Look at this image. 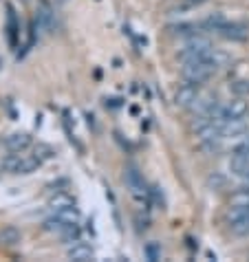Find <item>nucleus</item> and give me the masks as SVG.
I'll return each mask as SVG.
<instances>
[{"label":"nucleus","mask_w":249,"mask_h":262,"mask_svg":"<svg viewBox=\"0 0 249 262\" xmlns=\"http://www.w3.org/2000/svg\"><path fill=\"white\" fill-rule=\"evenodd\" d=\"M23 243V231L18 227H13V225H7V227L0 229V245L7 247V249H11V247H18Z\"/></svg>","instance_id":"nucleus-12"},{"label":"nucleus","mask_w":249,"mask_h":262,"mask_svg":"<svg viewBox=\"0 0 249 262\" xmlns=\"http://www.w3.org/2000/svg\"><path fill=\"white\" fill-rule=\"evenodd\" d=\"M33 145V137L27 133H13L5 139V148L9 152H25Z\"/></svg>","instance_id":"nucleus-9"},{"label":"nucleus","mask_w":249,"mask_h":262,"mask_svg":"<svg viewBox=\"0 0 249 262\" xmlns=\"http://www.w3.org/2000/svg\"><path fill=\"white\" fill-rule=\"evenodd\" d=\"M216 33L230 42H247L249 40V25L240 23V20H225V23L216 29Z\"/></svg>","instance_id":"nucleus-5"},{"label":"nucleus","mask_w":249,"mask_h":262,"mask_svg":"<svg viewBox=\"0 0 249 262\" xmlns=\"http://www.w3.org/2000/svg\"><path fill=\"white\" fill-rule=\"evenodd\" d=\"M185 3H188L190 7H199V5H205L208 0H185Z\"/></svg>","instance_id":"nucleus-21"},{"label":"nucleus","mask_w":249,"mask_h":262,"mask_svg":"<svg viewBox=\"0 0 249 262\" xmlns=\"http://www.w3.org/2000/svg\"><path fill=\"white\" fill-rule=\"evenodd\" d=\"M69 205H75V203H73V199H71L67 192H55V196H51V201H49L51 212H55V209H62V207H69Z\"/></svg>","instance_id":"nucleus-15"},{"label":"nucleus","mask_w":249,"mask_h":262,"mask_svg":"<svg viewBox=\"0 0 249 262\" xmlns=\"http://www.w3.org/2000/svg\"><path fill=\"white\" fill-rule=\"evenodd\" d=\"M7 38H9V45L16 49L18 40H20V23L16 16V9L13 5H7Z\"/></svg>","instance_id":"nucleus-10"},{"label":"nucleus","mask_w":249,"mask_h":262,"mask_svg":"<svg viewBox=\"0 0 249 262\" xmlns=\"http://www.w3.org/2000/svg\"><path fill=\"white\" fill-rule=\"evenodd\" d=\"M35 27L42 29V31H53L55 27V13L53 7H51L47 0H38V9H35Z\"/></svg>","instance_id":"nucleus-7"},{"label":"nucleus","mask_w":249,"mask_h":262,"mask_svg":"<svg viewBox=\"0 0 249 262\" xmlns=\"http://www.w3.org/2000/svg\"><path fill=\"white\" fill-rule=\"evenodd\" d=\"M230 172L245 179L249 174V152H232L230 157Z\"/></svg>","instance_id":"nucleus-11"},{"label":"nucleus","mask_w":249,"mask_h":262,"mask_svg":"<svg viewBox=\"0 0 249 262\" xmlns=\"http://www.w3.org/2000/svg\"><path fill=\"white\" fill-rule=\"evenodd\" d=\"M67 256L71 260H75V262H89V260L95 258V249H93V245L84 243V240H75V243L69 245Z\"/></svg>","instance_id":"nucleus-8"},{"label":"nucleus","mask_w":249,"mask_h":262,"mask_svg":"<svg viewBox=\"0 0 249 262\" xmlns=\"http://www.w3.org/2000/svg\"><path fill=\"white\" fill-rule=\"evenodd\" d=\"M201 95V84H190V82H183L177 91H174V104L179 108H188L194 104Z\"/></svg>","instance_id":"nucleus-6"},{"label":"nucleus","mask_w":249,"mask_h":262,"mask_svg":"<svg viewBox=\"0 0 249 262\" xmlns=\"http://www.w3.org/2000/svg\"><path fill=\"white\" fill-rule=\"evenodd\" d=\"M33 157L38 159L40 163H45V161H49V159L53 157V148L47 145V143H38V145H35V150H33Z\"/></svg>","instance_id":"nucleus-16"},{"label":"nucleus","mask_w":249,"mask_h":262,"mask_svg":"<svg viewBox=\"0 0 249 262\" xmlns=\"http://www.w3.org/2000/svg\"><path fill=\"white\" fill-rule=\"evenodd\" d=\"M79 236H82V229H79V223H75V225H71V227H67V231H64L60 238H62V243L71 245V243H75V240H79Z\"/></svg>","instance_id":"nucleus-17"},{"label":"nucleus","mask_w":249,"mask_h":262,"mask_svg":"<svg viewBox=\"0 0 249 262\" xmlns=\"http://www.w3.org/2000/svg\"><path fill=\"white\" fill-rule=\"evenodd\" d=\"M123 183H126L130 196H133L137 203L150 205V187L146 185L143 174L139 172V167L135 163H128L126 167H123Z\"/></svg>","instance_id":"nucleus-2"},{"label":"nucleus","mask_w":249,"mask_h":262,"mask_svg":"<svg viewBox=\"0 0 249 262\" xmlns=\"http://www.w3.org/2000/svg\"><path fill=\"white\" fill-rule=\"evenodd\" d=\"M201 25H194V23H179V25H170L168 27V31H170V35H174V38H192V35H199L201 31Z\"/></svg>","instance_id":"nucleus-13"},{"label":"nucleus","mask_w":249,"mask_h":262,"mask_svg":"<svg viewBox=\"0 0 249 262\" xmlns=\"http://www.w3.org/2000/svg\"><path fill=\"white\" fill-rule=\"evenodd\" d=\"M232 91L236 93L238 97H249V79H238V82H234Z\"/></svg>","instance_id":"nucleus-19"},{"label":"nucleus","mask_w":249,"mask_h":262,"mask_svg":"<svg viewBox=\"0 0 249 262\" xmlns=\"http://www.w3.org/2000/svg\"><path fill=\"white\" fill-rule=\"evenodd\" d=\"M143 256L148 258V260H152V262L161 260V245L159 243H148V245L143 247Z\"/></svg>","instance_id":"nucleus-18"},{"label":"nucleus","mask_w":249,"mask_h":262,"mask_svg":"<svg viewBox=\"0 0 249 262\" xmlns=\"http://www.w3.org/2000/svg\"><path fill=\"white\" fill-rule=\"evenodd\" d=\"M214 51V45H212V40L203 38V35H192V38L185 40V45L183 49L179 51V60L181 62H188V60H196V57H203Z\"/></svg>","instance_id":"nucleus-4"},{"label":"nucleus","mask_w":249,"mask_h":262,"mask_svg":"<svg viewBox=\"0 0 249 262\" xmlns=\"http://www.w3.org/2000/svg\"><path fill=\"white\" fill-rule=\"evenodd\" d=\"M67 227H71V225L67 221H62L60 216H55V214H51L45 223H42V229L49 231V234H55L57 238H60L64 231H67Z\"/></svg>","instance_id":"nucleus-14"},{"label":"nucleus","mask_w":249,"mask_h":262,"mask_svg":"<svg viewBox=\"0 0 249 262\" xmlns=\"http://www.w3.org/2000/svg\"><path fill=\"white\" fill-rule=\"evenodd\" d=\"M57 3H60V5H64V3H67V0H57Z\"/></svg>","instance_id":"nucleus-22"},{"label":"nucleus","mask_w":249,"mask_h":262,"mask_svg":"<svg viewBox=\"0 0 249 262\" xmlns=\"http://www.w3.org/2000/svg\"><path fill=\"white\" fill-rule=\"evenodd\" d=\"M150 203H157L159 207H163V205H165V201H163V192H161V187H157V185H152V187H150Z\"/></svg>","instance_id":"nucleus-20"},{"label":"nucleus","mask_w":249,"mask_h":262,"mask_svg":"<svg viewBox=\"0 0 249 262\" xmlns=\"http://www.w3.org/2000/svg\"><path fill=\"white\" fill-rule=\"evenodd\" d=\"M225 62V55L218 53V51H212V53L203 55V57H196V60H188L183 62L181 67V77L183 82H190V84H205L210 77H214L218 69L223 67Z\"/></svg>","instance_id":"nucleus-1"},{"label":"nucleus","mask_w":249,"mask_h":262,"mask_svg":"<svg viewBox=\"0 0 249 262\" xmlns=\"http://www.w3.org/2000/svg\"><path fill=\"white\" fill-rule=\"evenodd\" d=\"M42 163L35 159L33 155H23V152H11L9 157H5L0 161V167L7 172V174H31L40 167Z\"/></svg>","instance_id":"nucleus-3"}]
</instances>
